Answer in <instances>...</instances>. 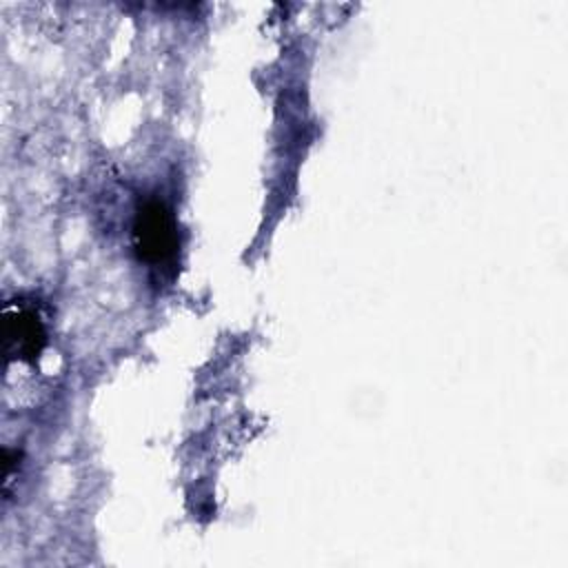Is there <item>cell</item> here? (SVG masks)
Listing matches in <instances>:
<instances>
[{
  "mask_svg": "<svg viewBox=\"0 0 568 568\" xmlns=\"http://www.w3.org/2000/svg\"><path fill=\"white\" fill-rule=\"evenodd\" d=\"M133 242L140 260L153 266H164L175 260V220L162 200H144L140 204L133 222Z\"/></svg>",
  "mask_w": 568,
  "mask_h": 568,
  "instance_id": "6da1fadb",
  "label": "cell"
},
{
  "mask_svg": "<svg viewBox=\"0 0 568 568\" xmlns=\"http://www.w3.org/2000/svg\"><path fill=\"white\" fill-rule=\"evenodd\" d=\"M4 344L7 353L22 357V359H33L38 357L42 344H44V328L40 317L24 306L18 308H7L4 311Z\"/></svg>",
  "mask_w": 568,
  "mask_h": 568,
  "instance_id": "7a4b0ae2",
  "label": "cell"
}]
</instances>
